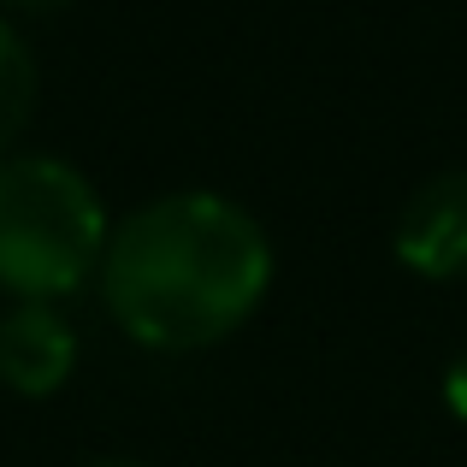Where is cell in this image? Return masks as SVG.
I'll return each instance as SVG.
<instances>
[{"label":"cell","mask_w":467,"mask_h":467,"mask_svg":"<svg viewBox=\"0 0 467 467\" xmlns=\"http://www.w3.org/2000/svg\"><path fill=\"white\" fill-rule=\"evenodd\" d=\"M107 308L149 349H207L261 308L273 249L225 195H166L107 237Z\"/></svg>","instance_id":"cell-1"},{"label":"cell","mask_w":467,"mask_h":467,"mask_svg":"<svg viewBox=\"0 0 467 467\" xmlns=\"http://www.w3.org/2000/svg\"><path fill=\"white\" fill-rule=\"evenodd\" d=\"M107 249V213L83 171L24 154L0 166V285L24 302L78 290Z\"/></svg>","instance_id":"cell-2"},{"label":"cell","mask_w":467,"mask_h":467,"mask_svg":"<svg viewBox=\"0 0 467 467\" xmlns=\"http://www.w3.org/2000/svg\"><path fill=\"white\" fill-rule=\"evenodd\" d=\"M397 261L420 278H467V166L438 171L397 219Z\"/></svg>","instance_id":"cell-3"},{"label":"cell","mask_w":467,"mask_h":467,"mask_svg":"<svg viewBox=\"0 0 467 467\" xmlns=\"http://www.w3.org/2000/svg\"><path fill=\"white\" fill-rule=\"evenodd\" d=\"M78 367V337L47 302H24L0 319V379L18 397H54Z\"/></svg>","instance_id":"cell-4"},{"label":"cell","mask_w":467,"mask_h":467,"mask_svg":"<svg viewBox=\"0 0 467 467\" xmlns=\"http://www.w3.org/2000/svg\"><path fill=\"white\" fill-rule=\"evenodd\" d=\"M30 107H36V66L24 42L0 24V149L30 125Z\"/></svg>","instance_id":"cell-5"},{"label":"cell","mask_w":467,"mask_h":467,"mask_svg":"<svg viewBox=\"0 0 467 467\" xmlns=\"http://www.w3.org/2000/svg\"><path fill=\"white\" fill-rule=\"evenodd\" d=\"M444 402H450V414H456V420H467V349L444 367Z\"/></svg>","instance_id":"cell-6"},{"label":"cell","mask_w":467,"mask_h":467,"mask_svg":"<svg viewBox=\"0 0 467 467\" xmlns=\"http://www.w3.org/2000/svg\"><path fill=\"white\" fill-rule=\"evenodd\" d=\"M6 6H18V12H59V6H71V0H6Z\"/></svg>","instance_id":"cell-7"},{"label":"cell","mask_w":467,"mask_h":467,"mask_svg":"<svg viewBox=\"0 0 467 467\" xmlns=\"http://www.w3.org/2000/svg\"><path fill=\"white\" fill-rule=\"evenodd\" d=\"M95 467H137V462H95Z\"/></svg>","instance_id":"cell-8"}]
</instances>
